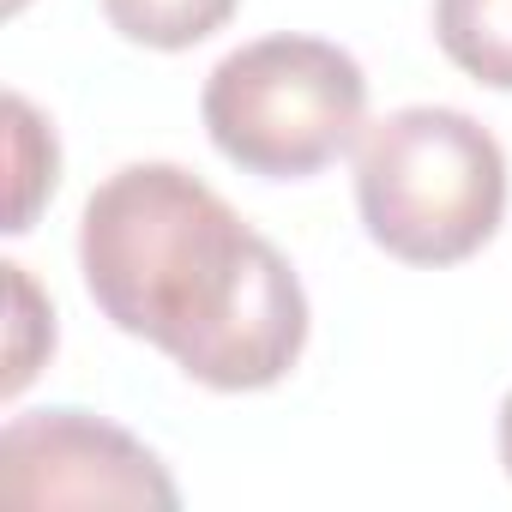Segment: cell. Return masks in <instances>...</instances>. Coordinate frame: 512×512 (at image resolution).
Instances as JSON below:
<instances>
[{
  "label": "cell",
  "instance_id": "6da1fadb",
  "mask_svg": "<svg viewBox=\"0 0 512 512\" xmlns=\"http://www.w3.org/2000/svg\"><path fill=\"white\" fill-rule=\"evenodd\" d=\"M79 272L103 320L211 392H266L302 362V278L181 163H127L85 199Z\"/></svg>",
  "mask_w": 512,
  "mask_h": 512
},
{
  "label": "cell",
  "instance_id": "7a4b0ae2",
  "mask_svg": "<svg viewBox=\"0 0 512 512\" xmlns=\"http://www.w3.org/2000/svg\"><path fill=\"white\" fill-rule=\"evenodd\" d=\"M356 205L392 260L458 266L506 217V151L464 109H392L356 139Z\"/></svg>",
  "mask_w": 512,
  "mask_h": 512
},
{
  "label": "cell",
  "instance_id": "3957f363",
  "mask_svg": "<svg viewBox=\"0 0 512 512\" xmlns=\"http://www.w3.org/2000/svg\"><path fill=\"white\" fill-rule=\"evenodd\" d=\"M199 115L235 169L302 181L362 139L368 73L326 37H260L211 67Z\"/></svg>",
  "mask_w": 512,
  "mask_h": 512
},
{
  "label": "cell",
  "instance_id": "277c9868",
  "mask_svg": "<svg viewBox=\"0 0 512 512\" xmlns=\"http://www.w3.org/2000/svg\"><path fill=\"white\" fill-rule=\"evenodd\" d=\"M7 506H181L163 458L91 410H31L0 434Z\"/></svg>",
  "mask_w": 512,
  "mask_h": 512
},
{
  "label": "cell",
  "instance_id": "5b68a950",
  "mask_svg": "<svg viewBox=\"0 0 512 512\" xmlns=\"http://www.w3.org/2000/svg\"><path fill=\"white\" fill-rule=\"evenodd\" d=\"M434 37L476 85L512 91V0H434Z\"/></svg>",
  "mask_w": 512,
  "mask_h": 512
},
{
  "label": "cell",
  "instance_id": "8992f818",
  "mask_svg": "<svg viewBox=\"0 0 512 512\" xmlns=\"http://www.w3.org/2000/svg\"><path fill=\"white\" fill-rule=\"evenodd\" d=\"M235 7L241 0H103V19L127 43L175 55V49H193L211 31H223L235 19Z\"/></svg>",
  "mask_w": 512,
  "mask_h": 512
},
{
  "label": "cell",
  "instance_id": "52a82bcc",
  "mask_svg": "<svg viewBox=\"0 0 512 512\" xmlns=\"http://www.w3.org/2000/svg\"><path fill=\"white\" fill-rule=\"evenodd\" d=\"M7 121H13V205H7V229H31L43 193H55V175H61V151H55V133L43 127V115L13 91L7 97Z\"/></svg>",
  "mask_w": 512,
  "mask_h": 512
},
{
  "label": "cell",
  "instance_id": "ba28073f",
  "mask_svg": "<svg viewBox=\"0 0 512 512\" xmlns=\"http://www.w3.org/2000/svg\"><path fill=\"white\" fill-rule=\"evenodd\" d=\"M13 290V344H7V398H19L31 386V374L43 368V356L55 350V308L37 296L25 266H0Z\"/></svg>",
  "mask_w": 512,
  "mask_h": 512
},
{
  "label": "cell",
  "instance_id": "9c48e42d",
  "mask_svg": "<svg viewBox=\"0 0 512 512\" xmlns=\"http://www.w3.org/2000/svg\"><path fill=\"white\" fill-rule=\"evenodd\" d=\"M500 464H506V476H512V392H506V404H500Z\"/></svg>",
  "mask_w": 512,
  "mask_h": 512
}]
</instances>
